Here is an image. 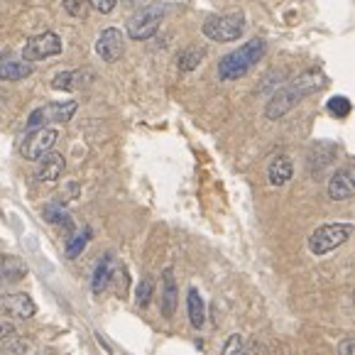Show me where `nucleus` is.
Returning <instances> with one entry per match:
<instances>
[{
    "mask_svg": "<svg viewBox=\"0 0 355 355\" xmlns=\"http://www.w3.org/2000/svg\"><path fill=\"white\" fill-rule=\"evenodd\" d=\"M64 169H67V162H64V157L59 155V152H47V155L37 162V182H44V184H52L57 182L59 177L64 174Z\"/></svg>",
    "mask_w": 355,
    "mask_h": 355,
    "instance_id": "nucleus-13",
    "label": "nucleus"
},
{
    "mask_svg": "<svg viewBox=\"0 0 355 355\" xmlns=\"http://www.w3.org/2000/svg\"><path fill=\"white\" fill-rule=\"evenodd\" d=\"M89 6L105 15V12H110L115 6H118V0H89Z\"/></svg>",
    "mask_w": 355,
    "mask_h": 355,
    "instance_id": "nucleus-29",
    "label": "nucleus"
},
{
    "mask_svg": "<svg viewBox=\"0 0 355 355\" xmlns=\"http://www.w3.org/2000/svg\"><path fill=\"white\" fill-rule=\"evenodd\" d=\"M57 54H62V40L57 32H42V35L30 37L22 49V57L27 62H42V59L57 57Z\"/></svg>",
    "mask_w": 355,
    "mask_h": 355,
    "instance_id": "nucleus-8",
    "label": "nucleus"
},
{
    "mask_svg": "<svg viewBox=\"0 0 355 355\" xmlns=\"http://www.w3.org/2000/svg\"><path fill=\"white\" fill-rule=\"evenodd\" d=\"M152 294H155V279L142 277L140 284H137V289H135V304L140 309H147L152 302Z\"/></svg>",
    "mask_w": 355,
    "mask_h": 355,
    "instance_id": "nucleus-22",
    "label": "nucleus"
},
{
    "mask_svg": "<svg viewBox=\"0 0 355 355\" xmlns=\"http://www.w3.org/2000/svg\"><path fill=\"white\" fill-rule=\"evenodd\" d=\"M220 355H250V353H248L245 338H243L241 334L228 336V340H225V345H223V350H220Z\"/></svg>",
    "mask_w": 355,
    "mask_h": 355,
    "instance_id": "nucleus-24",
    "label": "nucleus"
},
{
    "mask_svg": "<svg viewBox=\"0 0 355 355\" xmlns=\"http://www.w3.org/2000/svg\"><path fill=\"white\" fill-rule=\"evenodd\" d=\"M204 54H206V52H204L201 47H189V49H184V52L179 54V62H177L179 71H184V73L193 71V69H196V67L201 64Z\"/></svg>",
    "mask_w": 355,
    "mask_h": 355,
    "instance_id": "nucleus-21",
    "label": "nucleus"
},
{
    "mask_svg": "<svg viewBox=\"0 0 355 355\" xmlns=\"http://www.w3.org/2000/svg\"><path fill=\"white\" fill-rule=\"evenodd\" d=\"M245 30V15L243 12H225V15H211L204 20V35L214 42H233Z\"/></svg>",
    "mask_w": 355,
    "mask_h": 355,
    "instance_id": "nucleus-5",
    "label": "nucleus"
},
{
    "mask_svg": "<svg viewBox=\"0 0 355 355\" xmlns=\"http://www.w3.org/2000/svg\"><path fill=\"white\" fill-rule=\"evenodd\" d=\"M324 86H326V76L321 71H306V73H302V76L292 78L287 86L277 89L272 94V98L267 101L265 118L267 121H279V118H284L299 101L316 94V91H321Z\"/></svg>",
    "mask_w": 355,
    "mask_h": 355,
    "instance_id": "nucleus-1",
    "label": "nucleus"
},
{
    "mask_svg": "<svg viewBox=\"0 0 355 355\" xmlns=\"http://www.w3.org/2000/svg\"><path fill=\"white\" fill-rule=\"evenodd\" d=\"M187 313H189V324H191L193 329H204L206 304H204V299H201V294L196 287H191L187 292Z\"/></svg>",
    "mask_w": 355,
    "mask_h": 355,
    "instance_id": "nucleus-17",
    "label": "nucleus"
},
{
    "mask_svg": "<svg viewBox=\"0 0 355 355\" xmlns=\"http://www.w3.org/2000/svg\"><path fill=\"white\" fill-rule=\"evenodd\" d=\"M108 284H113V289H115V294H118V297H125V294H128V272L123 270V267L113 270V272H110V282Z\"/></svg>",
    "mask_w": 355,
    "mask_h": 355,
    "instance_id": "nucleus-26",
    "label": "nucleus"
},
{
    "mask_svg": "<svg viewBox=\"0 0 355 355\" xmlns=\"http://www.w3.org/2000/svg\"><path fill=\"white\" fill-rule=\"evenodd\" d=\"M76 101H64V103H47L42 108L32 110L30 121H27V130L42 125H57V123H69L76 113Z\"/></svg>",
    "mask_w": 355,
    "mask_h": 355,
    "instance_id": "nucleus-7",
    "label": "nucleus"
},
{
    "mask_svg": "<svg viewBox=\"0 0 355 355\" xmlns=\"http://www.w3.org/2000/svg\"><path fill=\"white\" fill-rule=\"evenodd\" d=\"M110 255H103L98 260V265H96L94 275H91V289H94V294H101L105 287H108L110 282Z\"/></svg>",
    "mask_w": 355,
    "mask_h": 355,
    "instance_id": "nucleus-20",
    "label": "nucleus"
},
{
    "mask_svg": "<svg viewBox=\"0 0 355 355\" xmlns=\"http://www.w3.org/2000/svg\"><path fill=\"white\" fill-rule=\"evenodd\" d=\"M355 196V167H340L329 182L331 201H348Z\"/></svg>",
    "mask_w": 355,
    "mask_h": 355,
    "instance_id": "nucleus-11",
    "label": "nucleus"
},
{
    "mask_svg": "<svg viewBox=\"0 0 355 355\" xmlns=\"http://www.w3.org/2000/svg\"><path fill=\"white\" fill-rule=\"evenodd\" d=\"M42 216H44V220H47V223L57 225V228L67 230V233H71V230H73L71 216H69V211L64 209L62 204H57V201H52V204L44 206V209H42Z\"/></svg>",
    "mask_w": 355,
    "mask_h": 355,
    "instance_id": "nucleus-19",
    "label": "nucleus"
},
{
    "mask_svg": "<svg viewBox=\"0 0 355 355\" xmlns=\"http://www.w3.org/2000/svg\"><path fill=\"white\" fill-rule=\"evenodd\" d=\"M25 275H27V265L22 257L0 252V284L20 282Z\"/></svg>",
    "mask_w": 355,
    "mask_h": 355,
    "instance_id": "nucleus-15",
    "label": "nucleus"
},
{
    "mask_svg": "<svg viewBox=\"0 0 355 355\" xmlns=\"http://www.w3.org/2000/svg\"><path fill=\"white\" fill-rule=\"evenodd\" d=\"M12 334H15V329H12L10 324H0V343H3L6 338H10Z\"/></svg>",
    "mask_w": 355,
    "mask_h": 355,
    "instance_id": "nucleus-31",
    "label": "nucleus"
},
{
    "mask_svg": "<svg viewBox=\"0 0 355 355\" xmlns=\"http://www.w3.org/2000/svg\"><path fill=\"white\" fill-rule=\"evenodd\" d=\"M96 54H98L103 62H118V59L125 54V37L118 27H108V30L101 32V37L96 40Z\"/></svg>",
    "mask_w": 355,
    "mask_h": 355,
    "instance_id": "nucleus-9",
    "label": "nucleus"
},
{
    "mask_svg": "<svg viewBox=\"0 0 355 355\" xmlns=\"http://www.w3.org/2000/svg\"><path fill=\"white\" fill-rule=\"evenodd\" d=\"M329 110L334 115H348L350 113V101L348 98H340V96H336V98L329 101Z\"/></svg>",
    "mask_w": 355,
    "mask_h": 355,
    "instance_id": "nucleus-27",
    "label": "nucleus"
},
{
    "mask_svg": "<svg viewBox=\"0 0 355 355\" xmlns=\"http://www.w3.org/2000/svg\"><path fill=\"white\" fill-rule=\"evenodd\" d=\"M338 353L340 355H355V338H345L338 343Z\"/></svg>",
    "mask_w": 355,
    "mask_h": 355,
    "instance_id": "nucleus-30",
    "label": "nucleus"
},
{
    "mask_svg": "<svg viewBox=\"0 0 355 355\" xmlns=\"http://www.w3.org/2000/svg\"><path fill=\"white\" fill-rule=\"evenodd\" d=\"M355 225L353 223H326L319 225L309 235V250L313 255H329V252L338 250L343 243H348V238L353 235Z\"/></svg>",
    "mask_w": 355,
    "mask_h": 355,
    "instance_id": "nucleus-3",
    "label": "nucleus"
},
{
    "mask_svg": "<svg viewBox=\"0 0 355 355\" xmlns=\"http://www.w3.org/2000/svg\"><path fill=\"white\" fill-rule=\"evenodd\" d=\"M59 140V132L57 128L52 125H42V128H35V130H27L25 140L20 145V155L25 159H42L47 152H52L54 142Z\"/></svg>",
    "mask_w": 355,
    "mask_h": 355,
    "instance_id": "nucleus-6",
    "label": "nucleus"
},
{
    "mask_svg": "<svg viewBox=\"0 0 355 355\" xmlns=\"http://www.w3.org/2000/svg\"><path fill=\"white\" fill-rule=\"evenodd\" d=\"M32 73V62L25 57H17L10 49L0 54V78L3 81H22Z\"/></svg>",
    "mask_w": 355,
    "mask_h": 355,
    "instance_id": "nucleus-12",
    "label": "nucleus"
},
{
    "mask_svg": "<svg viewBox=\"0 0 355 355\" xmlns=\"http://www.w3.org/2000/svg\"><path fill=\"white\" fill-rule=\"evenodd\" d=\"M294 177V164L287 155H277L267 167V179H270L272 187H284L289 184V179Z\"/></svg>",
    "mask_w": 355,
    "mask_h": 355,
    "instance_id": "nucleus-16",
    "label": "nucleus"
},
{
    "mask_svg": "<svg viewBox=\"0 0 355 355\" xmlns=\"http://www.w3.org/2000/svg\"><path fill=\"white\" fill-rule=\"evenodd\" d=\"M164 15H167V6H162V3H147V6H142L140 10L128 20V25H125L128 35H130L132 40H137V42L150 40V37L159 30Z\"/></svg>",
    "mask_w": 355,
    "mask_h": 355,
    "instance_id": "nucleus-4",
    "label": "nucleus"
},
{
    "mask_svg": "<svg viewBox=\"0 0 355 355\" xmlns=\"http://www.w3.org/2000/svg\"><path fill=\"white\" fill-rule=\"evenodd\" d=\"M91 235H94V233H91V228H84L78 235H73L71 241H69V245H67V257H71V260H73V257L81 255V250L86 248V243L91 241Z\"/></svg>",
    "mask_w": 355,
    "mask_h": 355,
    "instance_id": "nucleus-23",
    "label": "nucleus"
},
{
    "mask_svg": "<svg viewBox=\"0 0 355 355\" xmlns=\"http://www.w3.org/2000/svg\"><path fill=\"white\" fill-rule=\"evenodd\" d=\"M62 3H64V10H67L69 15L84 17V12H86V3H84V0H62Z\"/></svg>",
    "mask_w": 355,
    "mask_h": 355,
    "instance_id": "nucleus-28",
    "label": "nucleus"
},
{
    "mask_svg": "<svg viewBox=\"0 0 355 355\" xmlns=\"http://www.w3.org/2000/svg\"><path fill=\"white\" fill-rule=\"evenodd\" d=\"M35 302H32L30 294L25 292H15V294H6V297H0V313H6L10 319H32L35 316Z\"/></svg>",
    "mask_w": 355,
    "mask_h": 355,
    "instance_id": "nucleus-10",
    "label": "nucleus"
},
{
    "mask_svg": "<svg viewBox=\"0 0 355 355\" xmlns=\"http://www.w3.org/2000/svg\"><path fill=\"white\" fill-rule=\"evenodd\" d=\"M177 304H179V287L177 279H174V270L167 267L162 272V316L164 319H172L177 313Z\"/></svg>",
    "mask_w": 355,
    "mask_h": 355,
    "instance_id": "nucleus-14",
    "label": "nucleus"
},
{
    "mask_svg": "<svg viewBox=\"0 0 355 355\" xmlns=\"http://www.w3.org/2000/svg\"><path fill=\"white\" fill-rule=\"evenodd\" d=\"M0 350H3L6 355H22L27 350V340L12 334L10 338H6L3 343H0Z\"/></svg>",
    "mask_w": 355,
    "mask_h": 355,
    "instance_id": "nucleus-25",
    "label": "nucleus"
},
{
    "mask_svg": "<svg viewBox=\"0 0 355 355\" xmlns=\"http://www.w3.org/2000/svg\"><path fill=\"white\" fill-rule=\"evenodd\" d=\"M353 302H355V292H353Z\"/></svg>",
    "mask_w": 355,
    "mask_h": 355,
    "instance_id": "nucleus-32",
    "label": "nucleus"
},
{
    "mask_svg": "<svg viewBox=\"0 0 355 355\" xmlns=\"http://www.w3.org/2000/svg\"><path fill=\"white\" fill-rule=\"evenodd\" d=\"M91 81V73L89 71H62L52 78V86L57 91H73V89H81Z\"/></svg>",
    "mask_w": 355,
    "mask_h": 355,
    "instance_id": "nucleus-18",
    "label": "nucleus"
},
{
    "mask_svg": "<svg viewBox=\"0 0 355 355\" xmlns=\"http://www.w3.org/2000/svg\"><path fill=\"white\" fill-rule=\"evenodd\" d=\"M262 54H265V40L252 37L250 42H245L241 49H235V52L225 54V57L220 59L218 76L223 78V81H233V78L245 76V73L260 62Z\"/></svg>",
    "mask_w": 355,
    "mask_h": 355,
    "instance_id": "nucleus-2",
    "label": "nucleus"
}]
</instances>
